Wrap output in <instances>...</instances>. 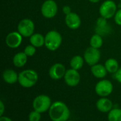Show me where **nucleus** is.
Wrapping results in <instances>:
<instances>
[{"label":"nucleus","instance_id":"5701e85b","mask_svg":"<svg viewBox=\"0 0 121 121\" xmlns=\"http://www.w3.org/2000/svg\"><path fill=\"white\" fill-rule=\"evenodd\" d=\"M111 26L108 24L106 26H104V27H96L95 28V31L96 34L102 36H106L108 34H109L111 31Z\"/></svg>","mask_w":121,"mask_h":121},{"label":"nucleus","instance_id":"9d476101","mask_svg":"<svg viewBox=\"0 0 121 121\" xmlns=\"http://www.w3.org/2000/svg\"><path fill=\"white\" fill-rule=\"evenodd\" d=\"M23 36L18 31H11L9 33L5 38V43L10 48H18L23 41Z\"/></svg>","mask_w":121,"mask_h":121},{"label":"nucleus","instance_id":"6e6552de","mask_svg":"<svg viewBox=\"0 0 121 121\" xmlns=\"http://www.w3.org/2000/svg\"><path fill=\"white\" fill-rule=\"evenodd\" d=\"M113 91V85L107 79H101L95 86V92L100 97H107Z\"/></svg>","mask_w":121,"mask_h":121},{"label":"nucleus","instance_id":"72a5a7b5","mask_svg":"<svg viewBox=\"0 0 121 121\" xmlns=\"http://www.w3.org/2000/svg\"><path fill=\"white\" fill-rule=\"evenodd\" d=\"M70 121V120H68V121Z\"/></svg>","mask_w":121,"mask_h":121},{"label":"nucleus","instance_id":"c756f323","mask_svg":"<svg viewBox=\"0 0 121 121\" xmlns=\"http://www.w3.org/2000/svg\"><path fill=\"white\" fill-rule=\"evenodd\" d=\"M0 108H1V110H0V116H2L3 114H4V108H5L4 104L2 101H0Z\"/></svg>","mask_w":121,"mask_h":121},{"label":"nucleus","instance_id":"c85d7f7f","mask_svg":"<svg viewBox=\"0 0 121 121\" xmlns=\"http://www.w3.org/2000/svg\"><path fill=\"white\" fill-rule=\"evenodd\" d=\"M62 11L65 15H67L72 12V9L69 5H65L62 8Z\"/></svg>","mask_w":121,"mask_h":121},{"label":"nucleus","instance_id":"f3484780","mask_svg":"<svg viewBox=\"0 0 121 121\" xmlns=\"http://www.w3.org/2000/svg\"><path fill=\"white\" fill-rule=\"evenodd\" d=\"M28 56L23 51L16 53L13 56L12 60L13 66L16 68L23 67L28 61Z\"/></svg>","mask_w":121,"mask_h":121},{"label":"nucleus","instance_id":"1a4fd4ad","mask_svg":"<svg viewBox=\"0 0 121 121\" xmlns=\"http://www.w3.org/2000/svg\"><path fill=\"white\" fill-rule=\"evenodd\" d=\"M101 56V53L99 49L90 46L86 49L83 57L84 58L85 63L87 65L92 66L99 62Z\"/></svg>","mask_w":121,"mask_h":121},{"label":"nucleus","instance_id":"ddd939ff","mask_svg":"<svg viewBox=\"0 0 121 121\" xmlns=\"http://www.w3.org/2000/svg\"><path fill=\"white\" fill-rule=\"evenodd\" d=\"M65 22L66 26L72 30L78 29L82 24V20L80 16L77 13L72 11L69 14L65 15Z\"/></svg>","mask_w":121,"mask_h":121},{"label":"nucleus","instance_id":"f03ea898","mask_svg":"<svg viewBox=\"0 0 121 121\" xmlns=\"http://www.w3.org/2000/svg\"><path fill=\"white\" fill-rule=\"evenodd\" d=\"M38 81V73L31 68L25 69L18 73V83L21 86L29 88L34 86Z\"/></svg>","mask_w":121,"mask_h":121},{"label":"nucleus","instance_id":"aec40b11","mask_svg":"<svg viewBox=\"0 0 121 121\" xmlns=\"http://www.w3.org/2000/svg\"><path fill=\"white\" fill-rule=\"evenodd\" d=\"M84 62H85V61H84V57H82V56H79V55H76L71 58L69 65L72 68L79 71L84 66Z\"/></svg>","mask_w":121,"mask_h":121},{"label":"nucleus","instance_id":"b1692460","mask_svg":"<svg viewBox=\"0 0 121 121\" xmlns=\"http://www.w3.org/2000/svg\"><path fill=\"white\" fill-rule=\"evenodd\" d=\"M23 52L28 56H33L35 55V52H36V48L35 46H33L32 44H29V45H27L24 50H23Z\"/></svg>","mask_w":121,"mask_h":121},{"label":"nucleus","instance_id":"412c9836","mask_svg":"<svg viewBox=\"0 0 121 121\" xmlns=\"http://www.w3.org/2000/svg\"><path fill=\"white\" fill-rule=\"evenodd\" d=\"M104 44V40H103V36L98 34H94L92 35V36L90 39L89 41V44L90 46L95 48H101L103 46Z\"/></svg>","mask_w":121,"mask_h":121},{"label":"nucleus","instance_id":"f8f14e48","mask_svg":"<svg viewBox=\"0 0 121 121\" xmlns=\"http://www.w3.org/2000/svg\"><path fill=\"white\" fill-rule=\"evenodd\" d=\"M66 71L67 69L62 63H56L51 66L48 71V74L50 78L52 80L58 81L64 78Z\"/></svg>","mask_w":121,"mask_h":121},{"label":"nucleus","instance_id":"0eeeda50","mask_svg":"<svg viewBox=\"0 0 121 121\" xmlns=\"http://www.w3.org/2000/svg\"><path fill=\"white\" fill-rule=\"evenodd\" d=\"M58 11V6L55 0H45L41 5L40 12L43 17L48 19L54 18Z\"/></svg>","mask_w":121,"mask_h":121},{"label":"nucleus","instance_id":"9b49d317","mask_svg":"<svg viewBox=\"0 0 121 121\" xmlns=\"http://www.w3.org/2000/svg\"><path fill=\"white\" fill-rule=\"evenodd\" d=\"M64 80L65 83L70 87L77 86L81 80V76L79 73V71L69 68L66 71V73L64 76Z\"/></svg>","mask_w":121,"mask_h":121},{"label":"nucleus","instance_id":"a211bd4d","mask_svg":"<svg viewBox=\"0 0 121 121\" xmlns=\"http://www.w3.org/2000/svg\"><path fill=\"white\" fill-rule=\"evenodd\" d=\"M30 43L33 46L37 48H41L45 46V36L40 33H34L30 38Z\"/></svg>","mask_w":121,"mask_h":121},{"label":"nucleus","instance_id":"39448f33","mask_svg":"<svg viewBox=\"0 0 121 121\" xmlns=\"http://www.w3.org/2000/svg\"><path fill=\"white\" fill-rule=\"evenodd\" d=\"M51 105V98L48 96L44 94L36 96L33 101V109L40 113H43L49 111Z\"/></svg>","mask_w":121,"mask_h":121},{"label":"nucleus","instance_id":"473e14b6","mask_svg":"<svg viewBox=\"0 0 121 121\" xmlns=\"http://www.w3.org/2000/svg\"><path fill=\"white\" fill-rule=\"evenodd\" d=\"M120 1H121V4H120V6L121 7V0H120Z\"/></svg>","mask_w":121,"mask_h":121},{"label":"nucleus","instance_id":"cd10ccee","mask_svg":"<svg viewBox=\"0 0 121 121\" xmlns=\"http://www.w3.org/2000/svg\"><path fill=\"white\" fill-rule=\"evenodd\" d=\"M113 76H114V78L118 82L121 83V67L119 68V69L117 71V72L116 73L113 74Z\"/></svg>","mask_w":121,"mask_h":121},{"label":"nucleus","instance_id":"2f4dec72","mask_svg":"<svg viewBox=\"0 0 121 121\" xmlns=\"http://www.w3.org/2000/svg\"><path fill=\"white\" fill-rule=\"evenodd\" d=\"M90 2L91 3H94V4H96V3H99L101 0H89Z\"/></svg>","mask_w":121,"mask_h":121},{"label":"nucleus","instance_id":"20e7f679","mask_svg":"<svg viewBox=\"0 0 121 121\" xmlns=\"http://www.w3.org/2000/svg\"><path fill=\"white\" fill-rule=\"evenodd\" d=\"M117 10L118 6L114 1L106 0L99 6V11L101 16L108 20L114 17Z\"/></svg>","mask_w":121,"mask_h":121},{"label":"nucleus","instance_id":"7c9ffc66","mask_svg":"<svg viewBox=\"0 0 121 121\" xmlns=\"http://www.w3.org/2000/svg\"><path fill=\"white\" fill-rule=\"evenodd\" d=\"M0 121H13L10 118L6 116H1L0 117Z\"/></svg>","mask_w":121,"mask_h":121},{"label":"nucleus","instance_id":"dca6fc26","mask_svg":"<svg viewBox=\"0 0 121 121\" xmlns=\"http://www.w3.org/2000/svg\"><path fill=\"white\" fill-rule=\"evenodd\" d=\"M91 72L95 78L99 79H103L108 73L105 66L99 63L91 66Z\"/></svg>","mask_w":121,"mask_h":121},{"label":"nucleus","instance_id":"7ed1b4c3","mask_svg":"<svg viewBox=\"0 0 121 121\" xmlns=\"http://www.w3.org/2000/svg\"><path fill=\"white\" fill-rule=\"evenodd\" d=\"M62 43V35L57 31H49L45 36V46L50 51H55L57 50L60 47Z\"/></svg>","mask_w":121,"mask_h":121},{"label":"nucleus","instance_id":"4468645a","mask_svg":"<svg viewBox=\"0 0 121 121\" xmlns=\"http://www.w3.org/2000/svg\"><path fill=\"white\" fill-rule=\"evenodd\" d=\"M96 108L97 109L104 113H109L113 109V103L112 101L107 98L106 97H101L96 102Z\"/></svg>","mask_w":121,"mask_h":121},{"label":"nucleus","instance_id":"f257e3e1","mask_svg":"<svg viewBox=\"0 0 121 121\" xmlns=\"http://www.w3.org/2000/svg\"><path fill=\"white\" fill-rule=\"evenodd\" d=\"M48 114L52 121H67L70 116V111L65 103L55 101L52 103Z\"/></svg>","mask_w":121,"mask_h":121},{"label":"nucleus","instance_id":"423d86ee","mask_svg":"<svg viewBox=\"0 0 121 121\" xmlns=\"http://www.w3.org/2000/svg\"><path fill=\"white\" fill-rule=\"evenodd\" d=\"M35 26L33 20L25 18L21 19L17 26V31L23 38H30L35 33Z\"/></svg>","mask_w":121,"mask_h":121},{"label":"nucleus","instance_id":"2eb2a0df","mask_svg":"<svg viewBox=\"0 0 121 121\" xmlns=\"http://www.w3.org/2000/svg\"><path fill=\"white\" fill-rule=\"evenodd\" d=\"M2 78L5 83L8 84H14L18 81V73L13 69L7 68L4 71Z\"/></svg>","mask_w":121,"mask_h":121},{"label":"nucleus","instance_id":"a878e982","mask_svg":"<svg viewBox=\"0 0 121 121\" xmlns=\"http://www.w3.org/2000/svg\"><path fill=\"white\" fill-rule=\"evenodd\" d=\"M107 25H108V19H105L101 16L99 18H98L96 19V27H104V26H106Z\"/></svg>","mask_w":121,"mask_h":121},{"label":"nucleus","instance_id":"bb28decb","mask_svg":"<svg viewBox=\"0 0 121 121\" xmlns=\"http://www.w3.org/2000/svg\"><path fill=\"white\" fill-rule=\"evenodd\" d=\"M113 18H114L115 23L118 26H121V7L117 10Z\"/></svg>","mask_w":121,"mask_h":121},{"label":"nucleus","instance_id":"4be33fe9","mask_svg":"<svg viewBox=\"0 0 121 121\" xmlns=\"http://www.w3.org/2000/svg\"><path fill=\"white\" fill-rule=\"evenodd\" d=\"M108 121H121V108H113L112 109L108 115Z\"/></svg>","mask_w":121,"mask_h":121},{"label":"nucleus","instance_id":"6ab92c4d","mask_svg":"<svg viewBox=\"0 0 121 121\" xmlns=\"http://www.w3.org/2000/svg\"><path fill=\"white\" fill-rule=\"evenodd\" d=\"M104 66L109 73L114 74L117 72V71L119 69V63L118 61L113 58H108L104 63Z\"/></svg>","mask_w":121,"mask_h":121},{"label":"nucleus","instance_id":"393cba45","mask_svg":"<svg viewBox=\"0 0 121 121\" xmlns=\"http://www.w3.org/2000/svg\"><path fill=\"white\" fill-rule=\"evenodd\" d=\"M41 113L36 111H31L29 115H28V120L29 121H40L41 119Z\"/></svg>","mask_w":121,"mask_h":121}]
</instances>
